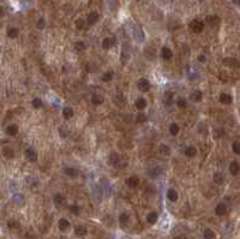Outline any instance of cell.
I'll return each mask as SVG.
<instances>
[{
	"label": "cell",
	"mask_w": 240,
	"mask_h": 239,
	"mask_svg": "<svg viewBox=\"0 0 240 239\" xmlns=\"http://www.w3.org/2000/svg\"><path fill=\"white\" fill-rule=\"evenodd\" d=\"M189 26H190L191 31H193L195 34H199V33H202V31H203V29H204V23H203L202 20L193 19V20H191V22H190Z\"/></svg>",
	"instance_id": "1"
},
{
	"label": "cell",
	"mask_w": 240,
	"mask_h": 239,
	"mask_svg": "<svg viewBox=\"0 0 240 239\" xmlns=\"http://www.w3.org/2000/svg\"><path fill=\"white\" fill-rule=\"evenodd\" d=\"M137 88H138V90H140L142 93H146V92L150 90L151 84H150V82H149L146 78L142 77V78H139V79L137 81Z\"/></svg>",
	"instance_id": "2"
},
{
	"label": "cell",
	"mask_w": 240,
	"mask_h": 239,
	"mask_svg": "<svg viewBox=\"0 0 240 239\" xmlns=\"http://www.w3.org/2000/svg\"><path fill=\"white\" fill-rule=\"evenodd\" d=\"M25 157L28 159V161H30V162H36L37 161V153H36V150L34 149V148H26L25 149Z\"/></svg>",
	"instance_id": "3"
},
{
	"label": "cell",
	"mask_w": 240,
	"mask_h": 239,
	"mask_svg": "<svg viewBox=\"0 0 240 239\" xmlns=\"http://www.w3.org/2000/svg\"><path fill=\"white\" fill-rule=\"evenodd\" d=\"M126 185L130 189H136L139 185V178L137 175H131L130 178L126 179Z\"/></svg>",
	"instance_id": "4"
},
{
	"label": "cell",
	"mask_w": 240,
	"mask_h": 239,
	"mask_svg": "<svg viewBox=\"0 0 240 239\" xmlns=\"http://www.w3.org/2000/svg\"><path fill=\"white\" fill-rule=\"evenodd\" d=\"M108 161H109V163H111L112 166L117 167V166L119 165V162H120V156H119V154H118L117 151H112V153L109 154V157H108Z\"/></svg>",
	"instance_id": "5"
},
{
	"label": "cell",
	"mask_w": 240,
	"mask_h": 239,
	"mask_svg": "<svg viewBox=\"0 0 240 239\" xmlns=\"http://www.w3.org/2000/svg\"><path fill=\"white\" fill-rule=\"evenodd\" d=\"M97 20H99V13H97L96 11H93V12H90V13L88 14L87 22H85V23H88V25H94Z\"/></svg>",
	"instance_id": "6"
},
{
	"label": "cell",
	"mask_w": 240,
	"mask_h": 239,
	"mask_svg": "<svg viewBox=\"0 0 240 239\" xmlns=\"http://www.w3.org/2000/svg\"><path fill=\"white\" fill-rule=\"evenodd\" d=\"M163 104L166 106H172L174 104V95L172 92H166L163 95Z\"/></svg>",
	"instance_id": "7"
},
{
	"label": "cell",
	"mask_w": 240,
	"mask_h": 239,
	"mask_svg": "<svg viewBox=\"0 0 240 239\" xmlns=\"http://www.w3.org/2000/svg\"><path fill=\"white\" fill-rule=\"evenodd\" d=\"M1 151H2L4 157H6V159H8V160L14 157V150H13L11 147H8V145H5V147L1 149Z\"/></svg>",
	"instance_id": "8"
},
{
	"label": "cell",
	"mask_w": 240,
	"mask_h": 239,
	"mask_svg": "<svg viewBox=\"0 0 240 239\" xmlns=\"http://www.w3.org/2000/svg\"><path fill=\"white\" fill-rule=\"evenodd\" d=\"M101 186H100V189H101V191L105 194V195H109V192H111V185H109V183H108V180H106V178H101Z\"/></svg>",
	"instance_id": "9"
},
{
	"label": "cell",
	"mask_w": 240,
	"mask_h": 239,
	"mask_svg": "<svg viewBox=\"0 0 240 239\" xmlns=\"http://www.w3.org/2000/svg\"><path fill=\"white\" fill-rule=\"evenodd\" d=\"M226 213H227V206L225 203H219L215 207V214L217 216H223L226 215Z\"/></svg>",
	"instance_id": "10"
},
{
	"label": "cell",
	"mask_w": 240,
	"mask_h": 239,
	"mask_svg": "<svg viewBox=\"0 0 240 239\" xmlns=\"http://www.w3.org/2000/svg\"><path fill=\"white\" fill-rule=\"evenodd\" d=\"M146 222L148 224H150V225H155L156 222H157V220H158V214L156 213V212H150V213H148L146 214Z\"/></svg>",
	"instance_id": "11"
},
{
	"label": "cell",
	"mask_w": 240,
	"mask_h": 239,
	"mask_svg": "<svg viewBox=\"0 0 240 239\" xmlns=\"http://www.w3.org/2000/svg\"><path fill=\"white\" fill-rule=\"evenodd\" d=\"M219 100H220V102L223 104V105H231V104L233 102L232 95H229V94H227V93H222V94L220 95Z\"/></svg>",
	"instance_id": "12"
},
{
	"label": "cell",
	"mask_w": 240,
	"mask_h": 239,
	"mask_svg": "<svg viewBox=\"0 0 240 239\" xmlns=\"http://www.w3.org/2000/svg\"><path fill=\"white\" fill-rule=\"evenodd\" d=\"M64 173H65L67 177H70V178H76V177H78V174H79L78 169L75 168V167H65V168H64Z\"/></svg>",
	"instance_id": "13"
},
{
	"label": "cell",
	"mask_w": 240,
	"mask_h": 239,
	"mask_svg": "<svg viewBox=\"0 0 240 239\" xmlns=\"http://www.w3.org/2000/svg\"><path fill=\"white\" fill-rule=\"evenodd\" d=\"M148 173H149L150 178H152V179H156V178H158V177L162 174V168H161V167H158V166H156V167H152V168H150Z\"/></svg>",
	"instance_id": "14"
},
{
	"label": "cell",
	"mask_w": 240,
	"mask_h": 239,
	"mask_svg": "<svg viewBox=\"0 0 240 239\" xmlns=\"http://www.w3.org/2000/svg\"><path fill=\"white\" fill-rule=\"evenodd\" d=\"M240 172V166L238 161H232L229 163V173L232 175H238Z\"/></svg>",
	"instance_id": "15"
},
{
	"label": "cell",
	"mask_w": 240,
	"mask_h": 239,
	"mask_svg": "<svg viewBox=\"0 0 240 239\" xmlns=\"http://www.w3.org/2000/svg\"><path fill=\"white\" fill-rule=\"evenodd\" d=\"M202 99H203V93L201 90H195L190 95V100L193 101V102H201Z\"/></svg>",
	"instance_id": "16"
},
{
	"label": "cell",
	"mask_w": 240,
	"mask_h": 239,
	"mask_svg": "<svg viewBox=\"0 0 240 239\" xmlns=\"http://www.w3.org/2000/svg\"><path fill=\"white\" fill-rule=\"evenodd\" d=\"M134 106H136V108H137L138 111H143V110H145V107H146V100H145L144 98H138V99H136V101H134Z\"/></svg>",
	"instance_id": "17"
},
{
	"label": "cell",
	"mask_w": 240,
	"mask_h": 239,
	"mask_svg": "<svg viewBox=\"0 0 240 239\" xmlns=\"http://www.w3.org/2000/svg\"><path fill=\"white\" fill-rule=\"evenodd\" d=\"M167 198L171 201V202H177L178 198H179V194L175 189H169L167 191Z\"/></svg>",
	"instance_id": "18"
},
{
	"label": "cell",
	"mask_w": 240,
	"mask_h": 239,
	"mask_svg": "<svg viewBox=\"0 0 240 239\" xmlns=\"http://www.w3.org/2000/svg\"><path fill=\"white\" fill-rule=\"evenodd\" d=\"M161 57H162L165 60H169V59H172V57H173V52H172V49L168 48V47H162V49H161Z\"/></svg>",
	"instance_id": "19"
},
{
	"label": "cell",
	"mask_w": 240,
	"mask_h": 239,
	"mask_svg": "<svg viewBox=\"0 0 240 239\" xmlns=\"http://www.w3.org/2000/svg\"><path fill=\"white\" fill-rule=\"evenodd\" d=\"M91 102H93V105H95V106H99V105H102L103 102H105V98L101 95V94H94L93 96H91Z\"/></svg>",
	"instance_id": "20"
},
{
	"label": "cell",
	"mask_w": 240,
	"mask_h": 239,
	"mask_svg": "<svg viewBox=\"0 0 240 239\" xmlns=\"http://www.w3.org/2000/svg\"><path fill=\"white\" fill-rule=\"evenodd\" d=\"M53 201H54V204L57 206V207H63L64 204H65V202H66V200H65V197L63 196V195H60V194H57V195H54V198H53Z\"/></svg>",
	"instance_id": "21"
},
{
	"label": "cell",
	"mask_w": 240,
	"mask_h": 239,
	"mask_svg": "<svg viewBox=\"0 0 240 239\" xmlns=\"http://www.w3.org/2000/svg\"><path fill=\"white\" fill-rule=\"evenodd\" d=\"M58 227H59V230L60 231H63V232H65V231H67L69 228H70V222H69V220H66V219H59V221H58Z\"/></svg>",
	"instance_id": "22"
},
{
	"label": "cell",
	"mask_w": 240,
	"mask_h": 239,
	"mask_svg": "<svg viewBox=\"0 0 240 239\" xmlns=\"http://www.w3.org/2000/svg\"><path fill=\"white\" fill-rule=\"evenodd\" d=\"M128 221H130V216H128L127 213H121L119 215V225L122 228H125L127 226Z\"/></svg>",
	"instance_id": "23"
},
{
	"label": "cell",
	"mask_w": 240,
	"mask_h": 239,
	"mask_svg": "<svg viewBox=\"0 0 240 239\" xmlns=\"http://www.w3.org/2000/svg\"><path fill=\"white\" fill-rule=\"evenodd\" d=\"M73 116H75V111H73L72 107H65L63 110V117L66 120H70L71 118H73Z\"/></svg>",
	"instance_id": "24"
},
{
	"label": "cell",
	"mask_w": 240,
	"mask_h": 239,
	"mask_svg": "<svg viewBox=\"0 0 240 239\" xmlns=\"http://www.w3.org/2000/svg\"><path fill=\"white\" fill-rule=\"evenodd\" d=\"M114 78V72L113 71H106L102 76H101V81L105 82V83H109L112 82Z\"/></svg>",
	"instance_id": "25"
},
{
	"label": "cell",
	"mask_w": 240,
	"mask_h": 239,
	"mask_svg": "<svg viewBox=\"0 0 240 239\" xmlns=\"http://www.w3.org/2000/svg\"><path fill=\"white\" fill-rule=\"evenodd\" d=\"M18 131H19V129H18V126L16 124H11V125H8L6 127V133L8 136H16L18 133Z\"/></svg>",
	"instance_id": "26"
},
{
	"label": "cell",
	"mask_w": 240,
	"mask_h": 239,
	"mask_svg": "<svg viewBox=\"0 0 240 239\" xmlns=\"http://www.w3.org/2000/svg\"><path fill=\"white\" fill-rule=\"evenodd\" d=\"M213 180H214L215 184H217V185H222L223 182H225V175H223L221 172H216V173L213 175Z\"/></svg>",
	"instance_id": "27"
},
{
	"label": "cell",
	"mask_w": 240,
	"mask_h": 239,
	"mask_svg": "<svg viewBox=\"0 0 240 239\" xmlns=\"http://www.w3.org/2000/svg\"><path fill=\"white\" fill-rule=\"evenodd\" d=\"M75 234L78 237H85L88 234V230L84 226H76L75 227Z\"/></svg>",
	"instance_id": "28"
},
{
	"label": "cell",
	"mask_w": 240,
	"mask_h": 239,
	"mask_svg": "<svg viewBox=\"0 0 240 239\" xmlns=\"http://www.w3.org/2000/svg\"><path fill=\"white\" fill-rule=\"evenodd\" d=\"M158 150H160V154L163 155V156H169L172 154V150H171L169 145H167V144H161Z\"/></svg>",
	"instance_id": "29"
},
{
	"label": "cell",
	"mask_w": 240,
	"mask_h": 239,
	"mask_svg": "<svg viewBox=\"0 0 240 239\" xmlns=\"http://www.w3.org/2000/svg\"><path fill=\"white\" fill-rule=\"evenodd\" d=\"M205 20H207L208 24L211 25V26H216V25L220 23V18H219L217 16H215V14H214V16H208Z\"/></svg>",
	"instance_id": "30"
},
{
	"label": "cell",
	"mask_w": 240,
	"mask_h": 239,
	"mask_svg": "<svg viewBox=\"0 0 240 239\" xmlns=\"http://www.w3.org/2000/svg\"><path fill=\"white\" fill-rule=\"evenodd\" d=\"M184 153H185V155H186L187 157H193V156L196 155V153H197V149H196V147H193V145H189V147L185 148Z\"/></svg>",
	"instance_id": "31"
},
{
	"label": "cell",
	"mask_w": 240,
	"mask_h": 239,
	"mask_svg": "<svg viewBox=\"0 0 240 239\" xmlns=\"http://www.w3.org/2000/svg\"><path fill=\"white\" fill-rule=\"evenodd\" d=\"M203 237H204V239H217L216 233H215L211 228H207V230H204V232H203Z\"/></svg>",
	"instance_id": "32"
},
{
	"label": "cell",
	"mask_w": 240,
	"mask_h": 239,
	"mask_svg": "<svg viewBox=\"0 0 240 239\" xmlns=\"http://www.w3.org/2000/svg\"><path fill=\"white\" fill-rule=\"evenodd\" d=\"M223 64L228 65V66H234V67H238L239 66V61L238 59L235 58H225L223 59Z\"/></svg>",
	"instance_id": "33"
},
{
	"label": "cell",
	"mask_w": 240,
	"mask_h": 239,
	"mask_svg": "<svg viewBox=\"0 0 240 239\" xmlns=\"http://www.w3.org/2000/svg\"><path fill=\"white\" fill-rule=\"evenodd\" d=\"M113 45H114V41H113L111 37H106V39H103V41H102V48H103V49H109V48L113 47Z\"/></svg>",
	"instance_id": "34"
},
{
	"label": "cell",
	"mask_w": 240,
	"mask_h": 239,
	"mask_svg": "<svg viewBox=\"0 0 240 239\" xmlns=\"http://www.w3.org/2000/svg\"><path fill=\"white\" fill-rule=\"evenodd\" d=\"M169 133L172 135V136H177L178 133H179V131H180V127H179V125L177 124V123H172L171 125H169Z\"/></svg>",
	"instance_id": "35"
},
{
	"label": "cell",
	"mask_w": 240,
	"mask_h": 239,
	"mask_svg": "<svg viewBox=\"0 0 240 239\" xmlns=\"http://www.w3.org/2000/svg\"><path fill=\"white\" fill-rule=\"evenodd\" d=\"M18 35H19V30L14 26H12L7 30V37H10V39H16Z\"/></svg>",
	"instance_id": "36"
},
{
	"label": "cell",
	"mask_w": 240,
	"mask_h": 239,
	"mask_svg": "<svg viewBox=\"0 0 240 239\" xmlns=\"http://www.w3.org/2000/svg\"><path fill=\"white\" fill-rule=\"evenodd\" d=\"M133 34H134V39H137L138 41H143V40H144L143 31L140 30V28H138V26H134V28H133Z\"/></svg>",
	"instance_id": "37"
},
{
	"label": "cell",
	"mask_w": 240,
	"mask_h": 239,
	"mask_svg": "<svg viewBox=\"0 0 240 239\" xmlns=\"http://www.w3.org/2000/svg\"><path fill=\"white\" fill-rule=\"evenodd\" d=\"M31 106H32L34 108H36V110H40V108L43 107V102H42V100H41L40 98H35V99H32V101H31Z\"/></svg>",
	"instance_id": "38"
},
{
	"label": "cell",
	"mask_w": 240,
	"mask_h": 239,
	"mask_svg": "<svg viewBox=\"0 0 240 239\" xmlns=\"http://www.w3.org/2000/svg\"><path fill=\"white\" fill-rule=\"evenodd\" d=\"M75 49L78 51V52H83V51H85V49H87V45H85V42H84V41H77V42L75 43Z\"/></svg>",
	"instance_id": "39"
},
{
	"label": "cell",
	"mask_w": 240,
	"mask_h": 239,
	"mask_svg": "<svg viewBox=\"0 0 240 239\" xmlns=\"http://www.w3.org/2000/svg\"><path fill=\"white\" fill-rule=\"evenodd\" d=\"M175 104H177V106H178L179 108H181V110H184V108L187 107V101H186L184 98H178L177 101H175Z\"/></svg>",
	"instance_id": "40"
},
{
	"label": "cell",
	"mask_w": 240,
	"mask_h": 239,
	"mask_svg": "<svg viewBox=\"0 0 240 239\" xmlns=\"http://www.w3.org/2000/svg\"><path fill=\"white\" fill-rule=\"evenodd\" d=\"M13 202L17 204V206H23V203H24V198H23V195H20V194H16L14 196H13Z\"/></svg>",
	"instance_id": "41"
},
{
	"label": "cell",
	"mask_w": 240,
	"mask_h": 239,
	"mask_svg": "<svg viewBox=\"0 0 240 239\" xmlns=\"http://www.w3.org/2000/svg\"><path fill=\"white\" fill-rule=\"evenodd\" d=\"M19 226H20L19 222H18L17 220H14V219H11V220L7 221V227L11 228V230H16V228H18Z\"/></svg>",
	"instance_id": "42"
},
{
	"label": "cell",
	"mask_w": 240,
	"mask_h": 239,
	"mask_svg": "<svg viewBox=\"0 0 240 239\" xmlns=\"http://www.w3.org/2000/svg\"><path fill=\"white\" fill-rule=\"evenodd\" d=\"M114 101H115V104H117L118 106H120V107H122V106L125 105V102H126L125 98H124V96H122L121 94H119V95H117V96H115Z\"/></svg>",
	"instance_id": "43"
},
{
	"label": "cell",
	"mask_w": 240,
	"mask_h": 239,
	"mask_svg": "<svg viewBox=\"0 0 240 239\" xmlns=\"http://www.w3.org/2000/svg\"><path fill=\"white\" fill-rule=\"evenodd\" d=\"M107 2H108V6L112 11H115L119 6V0H107Z\"/></svg>",
	"instance_id": "44"
},
{
	"label": "cell",
	"mask_w": 240,
	"mask_h": 239,
	"mask_svg": "<svg viewBox=\"0 0 240 239\" xmlns=\"http://www.w3.org/2000/svg\"><path fill=\"white\" fill-rule=\"evenodd\" d=\"M69 209H70L71 214H73V215H78V214L81 213V208H79L77 204H71V206L69 207Z\"/></svg>",
	"instance_id": "45"
},
{
	"label": "cell",
	"mask_w": 240,
	"mask_h": 239,
	"mask_svg": "<svg viewBox=\"0 0 240 239\" xmlns=\"http://www.w3.org/2000/svg\"><path fill=\"white\" fill-rule=\"evenodd\" d=\"M232 150H233V153L237 154V155H239L240 154V143L238 141H235V142L232 143Z\"/></svg>",
	"instance_id": "46"
},
{
	"label": "cell",
	"mask_w": 240,
	"mask_h": 239,
	"mask_svg": "<svg viewBox=\"0 0 240 239\" xmlns=\"http://www.w3.org/2000/svg\"><path fill=\"white\" fill-rule=\"evenodd\" d=\"M84 26H85V20H84V19L79 18V19H77V20H76V28H77L78 30H82V29H84Z\"/></svg>",
	"instance_id": "47"
},
{
	"label": "cell",
	"mask_w": 240,
	"mask_h": 239,
	"mask_svg": "<svg viewBox=\"0 0 240 239\" xmlns=\"http://www.w3.org/2000/svg\"><path fill=\"white\" fill-rule=\"evenodd\" d=\"M146 119H148V118H146V116H145L144 113H139V114L136 117V121H137V123H145Z\"/></svg>",
	"instance_id": "48"
},
{
	"label": "cell",
	"mask_w": 240,
	"mask_h": 239,
	"mask_svg": "<svg viewBox=\"0 0 240 239\" xmlns=\"http://www.w3.org/2000/svg\"><path fill=\"white\" fill-rule=\"evenodd\" d=\"M45 25H46V22H45V19H43V18H40V19L37 20V23H36V26H37L38 29H43V28H45Z\"/></svg>",
	"instance_id": "49"
},
{
	"label": "cell",
	"mask_w": 240,
	"mask_h": 239,
	"mask_svg": "<svg viewBox=\"0 0 240 239\" xmlns=\"http://www.w3.org/2000/svg\"><path fill=\"white\" fill-rule=\"evenodd\" d=\"M197 59H198V61H199V63H204V61L207 60V58H205V55H204V54H199Z\"/></svg>",
	"instance_id": "50"
},
{
	"label": "cell",
	"mask_w": 240,
	"mask_h": 239,
	"mask_svg": "<svg viewBox=\"0 0 240 239\" xmlns=\"http://www.w3.org/2000/svg\"><path fill=\"white\" fill-rule=\"evenodd\" d=\"M174 239H187L185 236H178V237H175Z\"/></svg>",
	"instance_id": "51"
},
{
	"label": "cell",
	"mask_w": 240,
	"mask_h": 239,
	"mask_svg": "<svg viewBox=\"0 0 240 239\" xmlns=\"http://www.w3.org/2000/svg\"><path fill=\"white\" fill-rule=\"evenodd\" d=\"M2 16H4V8L0 7V17H2Z\"/></svg>",
	"instance_id": "52"
},
{
	"label": "cell",
	"mask_w": 240,
	"mask_h": 239,
	"mask_svg": "<svg viewBox=\"0 0 240 239\" xmlns=\"http://www.w3.org/2000/svg\"><path fill=\"white\" fill-rule=\"evenodd\" d=\"M232 1H233L235 5H239V4H240V0H232Z\"/></svg>",
	"instance_id": "53"
},
{
	"label": "cell",
	"mask_w": 240,
	"mask_h": 239,
	"mask_svg": "<svg viewBox=\"0 0 240 239\" xmlns=\"http://www.w3.org/2000/svg\"><path fill=\"white\" fill-rule=\"evenodd\" d=\"M120 239H132L131 237H128V236H124V237H121Z\"/></svg>",
	"instance_id": "54"
},
{
	"label": "cell",
	"mask_w": 240,
	"mask_h": 239,
	"mask_svg": "<svg viewBox=\"0 0 240 239\" xmlns=\"http://www.w3.org/2000/svg\"><path fill=\"white\" fill-rule=\"evenodd\" d=\"M0 52H1V47H0Z\"/></svg>",
	"instance_id": "55"
}]
</instances>
